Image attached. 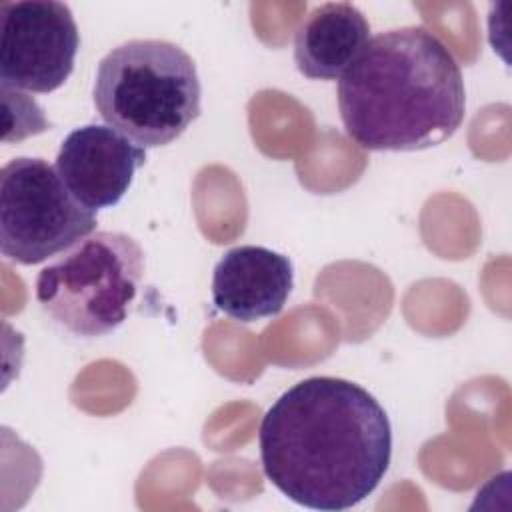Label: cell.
Here are the masks:
<instances>
[{
    "label": "cell",
    "instance_id": "7",
    "mask_svg": "<svg viewBox=\"0 0 512 512\" xmlns=\"http://www.w3.org/2000/svg\"><path fill=\"white\" fill-rule=\"evenodd\" d=\"M146 150L110 126L86 124L60 144L56 170L70 194L88 210L110 208L128 192Z\"/></svg>",
    "mask_w": 512,
    "mask_h": 512
},
{
    "label": "cell",
    "instance_id": "6",
    "mask_svg": "<svg viewBox=\"0 0 512 512\" xmlns=\"http://www.w3.org/2000/svg\"><path fill=\"white\" fill-rule=\"evenodd\" d=\"M0 30L2 86L48 94L68 80L80 34L66 4L54 0L2 2Z\"/></svg>",
    "mask_w": 512,
    "mask_h": 512
},
{
    "label": "cell",
    "instance_id": "5",
    "mask_svg": "<svg viewBox=\"0 0 512 512\" xmlns=\"http://www.w3.org/2000/svg\"><path fill=\"white\" fill-rule=\"evenodd\" d=\"M96 228V216L42 158L20 156L0 172V250L10 262L34 266L66 252Z\"/></svg>",
    "mask_w": 512,
    "mask_h": 512
},
{
    "label": "cell",
    "instance_id": "3",
    "mask_svg": "<svg viewBox=\"0 0 512 512\" xmlns=\"http://www.w3.org/2000/svg\"><path fill=\"white\" fill-rule=\"evenodd\" d=\"M194 60L166 40H128L98 64L94 106L100 118L140 148L170 144L200 116Z\"/></svg>",
    "mask_w": 512,
    "mask_h": 512
},
{
    "label": "cell",
    "instance_id": "4",
    "mask_svg": "<svg viewBox=\"0 0 512 512\" xmlns=\"http://www.w3.org/2000/svg\"><path fill=\"white\" fill-rule=\"evenodd\" d=\"M144 274V252L122 232H96L36 278V300L46 314L76 336H104L128 316Z\"/></svg>",
    "mask_w": 512,
    "mask_h": 512
},
{
    "label": "cell",
    "instance_id": "8",
    "mask_svg": "<svg viewBox=\"0 0 512 512\" xmlns=\"http://www.w3.org/2000/svg\"><path fill=\"white\" fill-rule=\"evenodd\" d=\"M292 284L288 256L264 246H236L214 266L212 302L234 320L254 322L280 314Z\"/></svg>",
    "mask_w": 512,
    "mask_h": 512
},
{
    "label": "cell",
    "instance_id": "2",
    "mask_svg": "<svg viewBox=\"0 0 512 512\" xmlns=\"http://www.w3.org/2000/svg\"><path fill=\"white\" fill-rule=\"evenodd\" d=\"M464 108L460 66L424 26L374 36L338 80L344 130L368 150L436 146L460 128Z\"/></svg>",
    "mask_w": 512,
    "mask_h": 512
},
{
    "label": "cell",
    "instance_id": "1",
    "mask_svg": "<svg viewBox=\"0 0 512 512\" xmlns=\"http://www.w3.org/2000/svg\"><path fill=\"white\" fill-rule=\"evenodd\" d=\"M266 478L312 510H346L370 496L392 458L384 408L362 386L312 376L288 388L262 416Z\"/></svg>",
    "mask_w": 512,
    "mask_h": 512
},
{
    "label": "cell",
    "instance_id": "9",
    "mask_svg": "<svg viewBox=\"0 0 512 512\" xmlns=\"http://www.w3.org/2000/svg\"><path fill=\"white\" fill-rule=\"evenodd\" d=\"M370 24L348 2L314 6L294 34V62L312 80H340L368 44Z\"/></svg>",
    "mask_w": 512,
    "mask_h": 512
}]
</instances>
